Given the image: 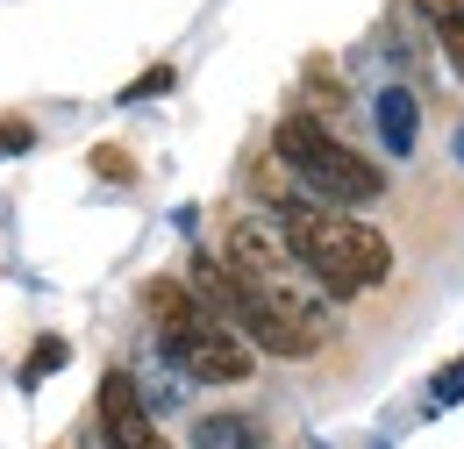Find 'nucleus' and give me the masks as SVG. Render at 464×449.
<instances>
[{
  "label": "nucleus",
  "instance_id": "f257e3e1",
  "mask_svg": "<svg viewBox=\"0 0 464 449\" xmlns=\"http://www.w3.org/2000/svg\"><path fill=\"white\" fill-rule=\"evenodd\" d=\"M272 222L286 235V250L300 257V272L322 285V300H357V292L393 279V243L372 222H357L350 207H322V200L293 193V200H279Z\"/></svg>",
  "mask_w": 464,
  "mask_h": 449
},
{
  "label": "nucleus",
  "instance_id": "f03ea898",
  "mask_svg": "<svg viewBox=\"0 0 464 449\" xmlns=\"http://www.w3.org/2000/svg\"><path fill=\"white\" fill-rule=\"evenodd\" d=\"M222 264L243 279V292H250V300H265V307H272L286 329H300L307 342H329V336H336L329 300H322V285L300 272V257L286 250L279 222H265V215L229 222V250H222Z\"/></svg>",
  "mask_w": 464,
  "mask_h": 449
},
{
  "label": "nucleus",
  "instance_id": "7ed1b4c3",
  "mask_svg": "<svg viewBox=\"0 0 464 449\" xmlns=\"http://www.w3.org/2000/svg\"><path fill=\"white\" fill-rule=\"evenodd\" d=\"M143 314H150V329H158V349L172 357L186 378H200V386H236V378H250V357H257V349L236 336L222 314H208V300H200L186 279H150Z\"/></svg>",
  "mask_w": 464,
  "mask_h": 449
},
{
  "label": "nucleus",
  "instance_id": "20e7f679",
  "mask_svg": "<svg viewBox=\"0 0 464 449\" xmlns=\"http://www.w3.org/2000/svg\"><path fill=\"white\" fill-rule=\"evenodd\" d=\"M272 158H279L286 178L307 200H322V207H372V200L386 193V171L364 165L350 143H336L329 121H314V114H286V121L272 129Z\"/></svg>",
  "mask_w": 464,
  "mask_h": 449
},
{
  "label": "nucleus",
  "instance_id": "39448f33",
  "mask_svg": "<svg viewBox=\"0 0 464 449\" xmlns=\"http://www.w3.org/2000/svg\"><path fill=\"white\" fill-rule=\"evenodd\" d=\"M186 285L208 300V314H222L236 336L250 342V349H265V357H286V364H300V357H314V349H322V342H307L300 329H286V321H279L265 300H250V292H243V279H236L222 257H208V250L186 264Z\"/></svg>",
  "mask_w": 464,
  "mask_h": 449
},
{
  "label": "nucleus",
  "instance_id": "423d86ee",
  "mask_svg": "<svg viewBox=\"0 0 464 449\" xmlns=\"http://www.w3.org/2000/svg\"><path fill=\"white\" fill-rule=\"evenodd\" d=\"M101 443L108 449H165L150 406H143V386L129 371H108L101 378Z\"/></svg>",
  "mask_w": 464,
  "mask_h": 449
},
{
  "label": "nucleus",
  "instance_id": "0eeeda50",
  "mask_svg": "<svg viewBox=\"0 0 464 449\" xmlns=\"http://www.w3.org/2000/svg\"><path fill=\"white\" fill-rule=\"evenodd\" d=\"M372 121H379V143H386V158H414L421 108H414V93H407V86H386V93L372 100Z\"/></svg>",
  "mask_w": 464,
  "mask_h": 449
},
{
  "label": "nucleus",
  "instance_id": "6e6552de",
  "mask_svg": "<svg viewBox=\"0 0 464 449\" xmlns=\"http://www.w3.org/2000/svg\"><path fill=\"white\" fill-rule=\"evenodd\" d=\"M193 449H265V428L250 414H200L193 421Z\"/></svg>",
  "mask_w": 464,
  "mask_h": 449
},
{
  "label": "nucleus",
  "instance_id": "1a4fd4ad",
  "mask_svg": "<svg viewBox=\"0 0 464 449\" xmlns=\"http://www.w3.org/2000/svg\"><path fill=\"white\" fill-rule=\"evenodd\" d=\"M421 7V22L436 29V43H443V57H450V72L464 79V0H414Z\"/></svg>",
  "mask_w": 464,
  "mask_h": 449
},
{
  "label": "nucleus",
  "instance_id": "9d476101",
  "mask_svg": "<svg viewBox=\"0 0 464 449\" xmlns=\"http://www.w3.org/2000/svg\"><path fill=\"white\" fill-rule=\"evenodd\" d=\"M464 399V357L458 364H443V371H436V386H429V406H436V414H443V406H458Z\"/></svg>",
  "mask_w": 464,
  "mask_h": 449
},
{
  "label": "nucleus",
  "instance_id": "9b49d317",
  "mask_svg": "<svg viewBox=\"0 0 464 449\" xmlns=\"http://www.w3.org/2000/svg\"><path fill=\"white\" fill-rule=\"evenodd\" d=\"M29 143H36L29 121H0V158H14V150H29Z\"/></svg>",
  "mask_w": 464,
  "mask_h": 449
},
{
  "label": "nucleus",
  "instance_id": "f8f14e48",
  "mask_svg": "<svg viewBox=\"0 0 464 449\" xmlns=\"http://www.w3.org/2000/svg\"><path fill=\"white\" fill-rule=\"evenodd\" d=\"M58 364H64V342H44V349H36V364L22 371V386H29V378H44V371H58Z\"/></svg>",
  "mask_w": 464,
  "mask_h": 449
},
{
  "label": "nucleus",
  "instance_id": "ddd939ff",
  "mask_svg": "<svg viewBox=\"0 0 464 449\" xmlns=\"http://www.w3.org/2000/svg\"><path fill=\"white\" fill-rule=\"evenodd\" d=\"M458 165H464V129H458Z\"/></svg>",
  "mask_w": 464,
  "mask_h": 449
},
{
  "label": "nucleus",
  "instance_id": "4468645a",
  "mask_svg": "<svg viewBox=\"0 0 464 449\" xmlns=\"http://www.w3.org/2000/svg\"><path fill=\"white\" fill-rule=\"evenodd\" d=\"M93 449H108V443H101V435H93Z\"/></svg>",
  "mask_w": 464,
  "mask_h": 449
}]
</instances>
